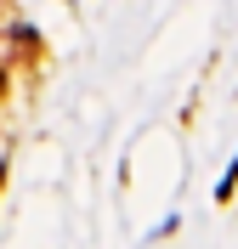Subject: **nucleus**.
Wrapping results in <instances>:
<instances>
[{
	"label": "nucleus",
	"mask_w": 238,
	"mask_h": 249,
	"mask_svg": "<svg viewBox=\"0 0 238 249\" xmlns=\"http://www.w3.org/2000/svg\"><path fill=\"white\" fill-rule=\"evenodd\" d=\"M0 96H6V74H0Z\"/></svg>",
	"instance_id": "nucleus-1"
}]
</instances>
